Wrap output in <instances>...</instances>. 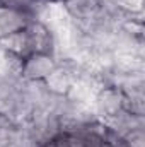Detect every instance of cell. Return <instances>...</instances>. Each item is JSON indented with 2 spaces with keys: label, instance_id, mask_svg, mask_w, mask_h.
<instances>
[{
  "label": "cell",
  "instance_id": "obj_1",
  "mask_svg": "<svg viewBox=\"0 0 145 147\" xmlns=\"http://www.w3.org/2000/svg\"><path fill=\"white\" fill-rule=\"evenodd\" d=\"M0 45L15 53L21 58H26L33 53H55V36L53 33L38 19H33L24 29L10 34L9 38L2 39ZM55 57V55H53Z\"/></svg>",
  "mask_w": 145,
  "mask_h": 147
},
{
  "label": "cell",
  "instance_id": "obj_2",
  "mask_svg": "<svg viewBox=\"0 0 145 147\" xmlns=\"http://www.w3.org/2000/svg\"><path fill=\"white\" fill-rule=\"evenodd\" d=\"M62 5L70 21L80 29H87L106 16L103 0H65Z\"/></svg>",
  "mask_w": 145,
  "mask_h": 147
},
{
  "label": "cell",
  "instance_id": "obj_3",
  "mask_svg": "<svg viewBox=\"0 0 145 147\" xmlns=\"http://www.w3.org/2000/svg\"><path fill=\"white\" fill-rule=\"evenodd\" d=\"M123 101L125 96L119 87L103 86L92 99V111L99 120H108L123 110Z\"/></svg>",
  "mask_w": 145,
  "mask_h": 147
},
{
  "label": "cell",
  "instance_id": "obj_4",
  "mask_svg": "<svg viewBox=\"0 0 145 147\" xmlns=\"http://www.w3.org/2000/svg\"><path fill=\"white\" fill-rule=\"evenodd\" d=\"M56 67V58L48 53H33L22 60L21 79L24 80H44Z\"/></svg>",
  "mask_w": 145,
  "mask_h": 147
},
{
  "label": "cell",
  "instance_id": "obj_5",
  "mask_svg": "<svg viewBox=\"0 0 145 147\" xmlns=\"http://www.w3.org/2000/svg\"><path fill=\"white\" fill-rule=\"evenodd\" d=\"M33 19L34 17L28 12H22V10H17V9L0 3V41L21 29H24Z\"/></svg>",
  "mask_w": 145,
  "mask_h": 147
},
{
  "label": "cell",
  "instance_id": "obj_6",
  "mask_svg": "<svg viewBox=\"0 0 145 147\" xmlns=\"http://www.w3.org/2000/svg\"><path fill=\"white\" fill-rule=\"evenodd\" d=\"M109 128L118 134L119 137H125L126 134L133 132V130H140V128H145V121L144 116H138V115H132L128 111L121 110L119 113L113 115L108 120H103Z\"/></svg>",
  "mask_w": 145,
  "mask_h": 147
},
{
  "label": "cell",
  "instance_id": "obj_7",
  "mask_svg": "<svg viewBox=\"0 0 145 147\" xmlns=\"http://www.w3.org/2000/svg\"><path fill=\"white\" fill-rule=\"evenodd\" d=\"M55 147H89L85 137L77 132V130H62L55 139H53Z\"/></svg>",
  "mask_w": 145,
  "mask_h": 147
},
{
  "label": "cell",
  "instance_id": "obj_8",
  "mask_svg": "<svg viewBox=\"0 0 145 147\" xmlns=\"http://www.w3.org/2000/svg\"><path fill=\"white\" fill-rule=\"evenodd\" d=\"M0 3L12 7V9H17V10H22V12H28L36 19V16L43 9V5L48 2H43V0H0Z\"/></svg>",
  "mask_w": 145,
  "mask_h": 147
},
{
  "label": "cell",
  "instance_id": "obj_9",
  "mask_svg": "<svg viewBox=\"0 0 145 147\" xmlns=\"http://www.w3.org/2000/svg\"><path fill=\"white\" fill-rule=\"evenodd\" d=\"M19 130V125L5 113H0V147L7 144Z\"/></svg>",
  "mask_w": 145,
  "mask_h": 147
},
{
  "label": "cell",
  "instance_id": "obj_10",
  "mask_svg": "<svg viewBox=\"0 0 145 147\" xmlns=\"http://www.w3.org/2000/svg\"><path fill=\"white\" fill-rule=\"evenodd\" d=\"M123 12L130 16H142L144 10V0H113Z\"/></svg>",
  "mask_w": 145,
  "mask_h": 147
},
{
  "label": "cell",
  "instance_id": "obj_11",
  "mask_svg": "<svg viewBox=\"0 0 145 147\" xmlns=\"http://www.w3.org/2000/svg\"><path fill=\"white\" fill-rule=\"evenodd\" d=\"M123 139L126 140L128 147H145V128L133 130V132L126 134Z\"/></svg>",
  "mask_w": 145,
  "mask_h": 147
},
{
  "label": "cell",
  "instance_id": "obj_12",
  "mask_svg": "<svg viewBox=\"0 0 145 147\" xmlns=\"http://www.w3.org/2000/svg\"><path fill=\"white\" fill-rule=\"evenodd\" d=\"M48 2H56V3H63L65 0H48Z\"/></svg>",
  "mask_w": 145,
  "mask_h": 147
}]
</instances>
